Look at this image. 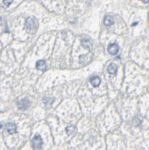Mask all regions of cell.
Wrapping results in <instances>:
<instances>
[{
	"label": "cell",
	"mask_w": 149,
	"mask_h": 150,
	"mask_svg": "<svg viewBox=\"0 0 149 150\" xmlns=\"http://www.w3.org/2000/svg\"><path fill=\"white\" fill-rule=\"evenodd\" d=\"M82 45H83L85 47H86V48L91 47V44H92L91 41H90V40H88V39H82Z\"/></svg>",
	"instance_id": "obj_10"
},
{
	"label": "cell",
	"mask_w": 149,
	"mask_h": 150,
	"mask_svg": "<svg viewBox=\"0 0 149 150\" xmlns=\"http://www.w3.org/2000/svg\"><path fill=\"white\" fill-rule=\"evenodd\" d=\"M137 23H138V22H135V23H133V24L132 26H135V25H136Z\"/></svg>",
	"instance_id": "obj_14"
},
{
	"label": "cell",
	"mask_w": 149,
	"mask_h": 150,
	"mask_svg": "<svg viewBox=\"0 0 149 150\" xmlns=\"http://www.w3.org/2000/svg\"><path fill=\"white\" fill-rule=\"evenodd\" d=\"M14 0H3V3L6 6H9L12 2H13Z\"/></svg>",
	"instance_id": "obj_12"
},
{
	"label": "cell",
	"mask_w": 149,
	"mask_h": 150,
	"mask_svg": "<svg viewBox=\"0 0 149 150\" xmlns=\"http://www.w3.org/2000/svg\"><path fill=\"white\" fill-rule=\"evenodd\" d=\"M107 50H108V53L111 55H115L118 53V50H119V47L117 44H109L108 46V48H107Z\"/></svg>",
	"instance_id": "obj_3"
},
{
	"label": "cell",
	"mask_w": 149,
	"mask_h": 150,
	"mask_svg": "<svg viewBox=\"0 0 149 150\" xmlns=\"http://www.w3.org/2000/svg\"><path fill=\"white\" fill-rule=\"evenodd\" d=\"M36 68L38 70H41V71H46L47 68V64L44 60H38L36 62Z\"/></svg>",
	"instance_id": "obj_6"
},
{
	"label": "cell",
	"mask_w": 149,
	"mask_h": 150,
	"mask_svg": "<svg viewBox=\"0 0 149 150\" xmlns=\"http://www.w3.org/2000/svg\"><path fill=\"white\" fill-rule=\"evenodd\" d=\"M29 104H30V103H29V100L26 98L22 99L18 102V106L20 110H26V108H28Z\"/></svg>",
	"instance_id": "obj_4"
},
{
	"label": "cell",
	"mask_w": 149,
	"mask_h": 150,
	"mask_svg": "<svg viewBox=\"0 0 149 150\" xmlns=\"http://www.w3.org/2000/svg\"><path fill=\"white\" fill-rule=\"evenodd\" d=\"M142 1L144 3H148V2H149V0H142Z\"/></svg>",
	"instance_id": "obj_13"
},
{
	"label": "cell",
	"mask_w": 149,
	"mask_h": 150,
	"mask_svg": "<svg viewBox=\"0 0 149 150\" xmlns=\"http://www.w3.org/2000/svg\"><path fill=\"white\" fill-rule=\"evenodd\" d=\"M66 131L68 133V135H71L74 133L75 131V128L74 126H69L66 128Z\"/></svg>",
	"instance_id": "obj_11"
},
{
	"label": "cell",
	"mask_w": 149,
	"mask_h": 150,
	"mask_svg": "<svg viewBox=\"0 0 149 150\" xmlns=\"http://www.w3.org/2000/svg\"><path fill=\"white\" fill-rule=\"evenodd\" d=\"M32 146H33L34 149H39L41 148V146L43 145V140H42V138L40 135L37 134L32 139Z\"/></svg>",
	"instance_id": "obj_2"
},
{
	"label": "cell",
	"mask_w": 149,
	"mask_h": 150,
	"mask_svg": "<svg viewBox=\"0 0 149 150\" xmlns=\"http://www.w3.org/2000/svg\"><path fill=\"white\" fill-rule=\"evenodd\" d=\"M90 83L94 86H95V87H97V86H98L100 84V83H101V80H100V79L98 77H96V76H94V77H90Z\"/></svg>",
	"instance_id": "obj_7"
},
{
	"label": "cell",
	"mask_w": 149,
	"mask_h": 150,
	"mask_svg": "<svg viewBox=\"0 0 149 150\" xmlns=\"http://www.w3.org/2000/svg\"><path fill=\"white\" fill-rule=\"evenodd\" d=\"M104 24L106 26H110L114 24V19L111 16H106L104 19Z\"/></svg>",
	"instance_id": "obj_9"
},
{
	"label": "cell",
	"mask_w": 149,
	"mask_h": 150,
	"mask_svg": "<svg viewBox=\"0 0 149 150\" xmlns=\"http://www.w3.org/2000/svg\"><path fill=\"white\" fill-rule=\"evenodd\" d=\"M118 71V67L115 64H110L108 67V72L110 74H115Z\"/></svg>",
	"instance_id": "obj_8"
},
{
	"label": "cell",
	"mask_w": 149,
	"mask_h": 150,
	"mask_svg": "<svg viewBox=\"0 0 149 150\" xmlns=\"http://www.w3.org/2000/svg\"><path fill=\"white\" fill-rule=\"evenodd\" d=\"M25 28L29 32H35L37 31L38 28V23L35 17H29L26 19L25 23Z\"/></svg>",
	"instance_id": "obj_1"
},
{
	"label": "cell",
	"mask_w": 149,
	"mask_h": 150,
	"mask_svg": "<svg viewBox=\"0 0 149 150\" xmlns=\"http://www.w3.org/2000/svg\"><path fill=\"white\" fill-rule=\"evenodd\" d=\"M6 131L9 134H14L17 131V126L14 123H8L5 126Z\"/></svg>",
	"instance_id": "obj_5"
}]
</instances>
